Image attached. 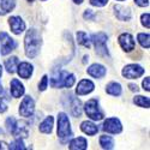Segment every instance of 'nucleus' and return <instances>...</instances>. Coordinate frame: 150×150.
<instances>
[{
    "label": "nucleus",
    "instance_id": "f257e3e1",
    "mask_svg": "<svg viewBox=\"0 0 150 150\" xmlns=\"http://www.w3.org/2000/svg\"><path fill=\"white\" fill-rule=\"evenodd\" d=\"M42 45L41 36L36 29H29L27 31L25 39H24V47H25V54L28 58H35L40 52Z\"/></svg>",
    "mask_w": 150,
    "mask_h": 150
},
{
    "label": "nucleus",
    "instance_id": "f03ea898",
    "mask_svg": "<svg viewBox=\"0 0 150 150\" xmlns=\"http://www.w3.org/2000/svg\"><path fill=\"white\" fill-rule=\"evenodd\" d=\"M76 82V77L67 71H58L51 78V85L53 88H71Z\"/></svg>",
    "mask_w": 150,
    "mask_h": 150
},
{
    "label": "nucleus",
    "instance_id": "7ed1b4c3",
    "mask_svg": "<svg viewBox=\"0 0 150 150\" xmlns=\"http://www.w3.org/2000/svg\"><path fill=\"white\" fill-rule=\"evenodd\" d=\"M58 136L62 143H65L72 136L70 120L65 113H59L58 115Z\"/></svg>",
    "mask_w": 150,
    "mask_h": 150
},
{
    "label": "nucleus",
    "instance_id": "20e7f679",
    "mask_svg": "<svg viewBox=\"0 0 150 150\" xmlns=\"http://www.w3.org/2000/svg\"><path fill=\"white\" fill-rule=\"evenodd\" d=\"M84 110H85V114L93 120L98 121V120L103 119V112L101 110V108H100L98 101L96 98H91L88 102H85Z\"/></svg>",
    "mask_w": 150,
    "mask_h": 150
},
{
    "label": "nucleus",
    "instance_id": "39448f33",
    "mask_svg": "<svg viewBox=\"0 0 150 150\" xmlns=\"http://www.w3.org/2000/svg\"><path fill=\"white\" fill-rule=\"evenodd\" d=\"M107 40H108V37L105 33H97L91 36V42L94 43V46L96 48L97 54L105 55V57H107L109 54L108 48H107Z\"/></svg>",
    "mask_w": 150,
    "mask_h": 150
},
{
    "label": "nucleus",
    "instance_id": "423d86ee",
    "mask_svg": "<svg viewBox=\"0 0 150 150\" xmlns=\"http://www.w3.org/2000/svg\"><path fill=\"white\" fill-rule=\"evenodd\" d=\"M17 47L16 41L8 36V34L1 31L0 33V51H1L3 55H6L11 53L12 51H15Z\"/></svg>",
    "mask_w": 150,
    "mask_h": 150
},
{
    "label": "nucleus",
    "instance_id": "0eeeda50",
    "mask_svg": "<svg viewBox=\"0 0 150 150\" xmlns=\"http://www.w3.org/2000/svg\"><path fill=\"white\" fill-rule=\"evenodd\" d=\"M144 73V69L137 64H130L122 69V76L127 79H137Z\"/></svg>",
    "mask_w": 150,
    "mask_h": 150
},
{
    "label": "nucleus",
    "instance_id": "6e6552de",
    "mask_svg": "<svg viewBox=\"0 0 150 150\" xmlns=\"http://www.w3.org/2000/svg\"><path fill=\"white\" fill-rule=\"evenodd\" d=\"M34 110H35V102L31 96H25L23 98V101L21 102L19 106V114L22 117H25L29 118L34 114Z\"/></svg>",
    "mask_w": 150,
    "mask_h": 150
},
{
    "label": "nucleus",
    "instance_id": "1a4fd4ad",
    "mask_svg": "<svg viewBox=\"0 0 150 150\" xmlns=\"http://www.w3.org/2000/svg\"><path fill=\"white\" fill-rule=\"evenodd\" d=\"M103 131L108 132V133H120L122 131V126L119 119L117 118H108L105 122H103Z\"/></svg>",
    "mask_w": 150,
    "mask_h": 150
},
{
    "label": "nucleus",
    "instance_id": "9d476101",
    "mask_svg": "<svg viewBox=\"0 0 150 150\" xmlns=\"http://www.w3.org/2000/svg\"><path fill=\"white\" fill-rule=\"evenodd\" d=\"M119 45L121 46V48L125 52H131L132 49H134L136 42L133 40V36L131 34L124 33L119 36Z\"/></svg>",
    "mask_w": 150,
    "mask_h": 150
},
{
    "label": "nucleus",
    "instance_id": "9b49d317",
    "mask_svg": "<svg viewBox=\"0 0 150 150\" xmlns=\"http://www.w3.org/2000/svg\"><path fill=\"white\" fill-rule=\"evenodd\" d=\"M8 24H10V28H11L12 33L16 34V35H19L21 33H23L25 30V23H24V21L18 16L10 17Z\"/></svg>",
    "mask_w": 150,
    "mask_h": 150
},
{
    "label": "nucleus",
    "instance_id": "f8f14e48",
    "mask_svg": "<svg viewBox=\"0 0 150 150\" xmlns=\"http://www.w3.org/2000/svg\"><path fill=\"white\" fill-rule=\"evenodd\" d=\"M95 88V85L89 79H82L78 85H77V89H76V94L77 95H86V94H90Z\"/></svg>",
    "mask_w": 150,
    "mask_h": 150
},
{
    "label": "nucleus",
    "instance_id": "ddd939ff",
    "mask_svg": "<svg viewBox=\"0 0 150 150\" xmlns=\"http://www.w3.org/2000/svg\"><path fill=\"white\" fill-rule=\"evenodd\" d=\"M86 72H88L89 76H91L94 78H102L106 76L107 70L105 66L100 65V64H93L90 67H88Z\"/></svg>",
    "mask_w": 150,
    "mask_h": 150
},
{
    "label": "nucleus",
    "instance_id": "4468645a",
    "mask_svg": "<svg viewBox=\"0 0 150 150\" xmlns=\"http://www.w3.org/2000/svg\"><path fill=\"white\" fill-rule=\"evenodd\" d=\"M19 74V77L24 78V79H28L30 78V76L33 74V65H30L29 62H21V64H18L17 66V70H16Z\"/></svg>",
    "mask_w": 150,
    "mask_h": 150
},
{
    "label": "nucleus",
    "instance_id": "2eb2a0df",
    "mask_svg": "<svg viewBox=\"0 0 150 150\" xmlns=\"http://www.w3.org/2000/svg\"><path fill=\"white\" fill-rule=\"evenodd\" d=\"M10 90H11V95L12 96L18 98V97H21L24 94V85L18 79L15 78V79L11 81V88H10Z\"/></svg>",
    "mask_w": 150,
    "mask_h": 150
},
{
    "label": "nucleus",
    "instance_id": "dca6fc26",
    "mask_svg": "<svg viewBox=\"0 0 150 150\" xmlns=\"http://www.w3.org/2000/svg\"><path fill=\"white\" fill-rule=\"evenodd\" d=\"M114 11H115V16L118 19H120V21H130L131 19V11L129 8L120 6V5H115Z\"/></svg>",
    "mask_w": 150,
    "mask_h": 150
},
{
    "label": "nucleus",
    "instance_id": "f3484780",
    "mask_svg": "<svg viewBox=\"0 0 150 150\" xmlns=\"http://www.w3.org/2000/svg\"><path fill=\"white\" fill-rule=\"evenodd\" d=\"M69 148L71 150H84L88 148V142L84 137H78V138H74L70 142Z\"/></svg>",
    "mask_w": 150,
    "mask_h": 150
},
{
    "label": "nucleus",
    "instance_id": "a211bd4d",
    "mask_svg": "<svg viewBox=\"0 0 150 150\" xmlns=\"http://www.w3.org/2000/svg\"><path fill=\"white\" fill-rule=\"evenodd\" d=\"M16 6V0H0V16L12 11Z\"/></svg>",
    "mask_w": 150,
    "mask_h": 150
},
{
    "label": "nucleus",
    "instance_id": "6ab92c4d",
    "mask_svg": "<svg viewBox=\"0 0 150 150\" xmlns=\"http://www.w3.org/2000/svg\"><path fill=\"white\" fill-rule=\"evenodd\" d=\"M81 130L86 133V134H89V136H94L97 133L98 131V127L96 126V125L91 121H83L82 125H81Z\"/></svg>",
    "mask_w": 150,
    "mask_h": 150
},
{
    "label": "nucleus",
    "instance_id": "aec40b11",
    "mask_svg": "<svg viewBox=\"0 0 150 150\" xmlns=\"http://www.w3.org/2000/svg\"><path fill=\"white\" fill-rule=\"evenodd\" d=\"M53 122H54V119L53 117H47L41 124H40V131L42 133H51L52 130H53Z\"/></svg>",
    "mask_w": 150,
    "mask_h": 150
},
{
    "label": "nucleus",
    "instance_id": "412c9836",
    "mask_svg": "<svg viewBox=\"0 0 150 150\" xmlns=\"http://www.w3.org/2000/svg\"><path fill=\"white\" fill-rule=\"evenodd\" d=\"M19 64L17 57H11L5 61V69L8 73H15L17 70V66Z\"/></svg>",
    "mask_w": 150,
    "mask_h": 150
},
{
    "label": "nucleus",
    "instance_id": "4be33fe9",
    "mask_svg": "<svg viewBox=\"0 0 150 150\" xmlns=\"http://www.w3.org/2000/svg\"><path fill=\"white\" fill-rule=\"evenodd\" d=\"M106 91L112 96H119L121 94V85L117 82H110L106 86Z\"/></svg>",
    "mask_w": 150,
    "mask_h": 150
},
{
    "label": "nucleus",
    "instance_id": "5701e85b",
    "mask_svg": "<svg viewBox=\"0 0 150 150\" xmlns=\"http://www.w3.org/2000/svg\"><path fill=\"white\" fill-rule=\"evenodd\" d=\"M77 42L82 46H84L85 48H90L91 47V40L88 37L85 33L83 31H78L77 33Z\"/></svg>",
    "mask_w": 150,
    "mask_h": 150
},
{
    "label": "nucleus",
    "instance_id": "b1692460",
    "mask_svg": "<svg viewBox=\"0 0 150 150\" xmlns=\"http://www.w3.org/2000/svg\"><path fill=\"white\" fill-rule=\"evenodd\" d=\"M100 145L102 149H113L114 141L110 136H101L100 137Z\"/></svg>",
    "mask_w": 150,
    "mask_h": 150
},
{
    "label": "nucleus",
    "instance_id": "393cba45",
    "mask_svg": "<svg viewBox=\"0 0 150 150\" xmlns=\"http://www.w3.org/2000/svg\"><path fill=\"white\" fill-rule=\"evenodd\" d=\"M71 109H72V114L74 117H81L82 114V103L78 98H73L72 100V105H71Z\"/></svg>",
    "mask_w": 150,
    "mask_h": 150
},
{
    "label": "nucleus",
    "instance_id": "a878e982",
    "mask_svg": "<svg viewBox=\"0 0 150 150\" xmlns=\"http://www.w3.org/2000/svg\"><path fill=\"white\" fill-rule=\"evenodd\" d=\"M133 102L139 106V107H143V108H149V97H145V96H136L133 98Z\"/></svg>",
    "mask_w": 150,
    "mask_h": 150
},
{
    "label": "nucleus",
    "instance_id": "bb28decb",
    "mask_svg": "<svg viewBox=\"0 0 150 150\" xmlns=\"http://www.w3.org/2000/svg\"><path fill=\"white\" fill-rule=\"evenodd\" d=\"M137 39H138V42L141 43V46L143 48L148 49L150 47V36H149V34H138Z\"/></svg>",
    "mask_w": 150,
    "mask_h": 150
},
{
    "label": "nucleus",
    "instance_id": "cd10ccee",
    "mask_svg": "<svg viewBox=\"0 0 150 150\" xmlns=\"http://www.w3.org/2000/svg\"><path fill=\"white\" fill-rule=\"evenodd\" d=\"M8 149H12V150H19V149H22V150H24V149H25V146H24L23 141L21 138H18V139H16L15 142H12L10 144Z\"/></svg>",
    "mask_w": 150,
    "mask_h": 150
},
{
    "label": "nucleus",
    "instance_id": "c85d7f7f",
    "mask_svg": "<svg viewBox=\"0 0 150 150\" xmlns=\"http://www.w3.org/2000/svg\"><path fill=\"white\" fill-rule=\"evenodd\" d=\"M16 125H17V120H16L15 118L10 117V118L6 119V129H7L8 132H11V133L13 132V130H15V127H16Z\"/></svg>",
    "mask_w": 150,
    "mask_h": 150
},
{
    "label": "nucleus",
    "instance_id": "c756f323",
    "mask_svg": "<svg viewBox=\"0 0 150 150\" xmlns=\"http://www.w3.org/2000/svg\"><path fill=\"white\" fill-rule=\"evenodd\" d=\"M47 86H48V76H46V74H45V76L42 77V81L39 84V89L41 91H45L47 89Z\"/></svg>",
    "mask_w": 150,
    "mask_h": 150
},
{
    "label": "nucleus",
    "instance_id": "7c9ffc66",
    "mask_svg": "<svg viewBox=\"0 0 150 150\" xmlns=\"http://www.w3.org/2000/svg\"><path fill=\"white\" fill-rule=\"evenodd\" d=\"M107 3H108V0H90V4L96 7H102L107 5Z\"/></svg>",
    "mask_w": 150,
    "mask_h": 150
},
{
    "label": "nucleus",
    "instance_id": "2f4dec72",
    "mask_svg": "<svg viewBox=\"0 0 150 150\" xmlns=\"http://www.w3.org/2000/svg\"><path fill=\"white\" fill-rule=\"evenodd\" d=\"M141 19H142V24H143L145 28H150V22H149V19H150V15H149V13H144V15H142Z\"/></svg>",
    "mask_w": 150,
    "mask_h": 150
},
{
    "label": "nucleus",
    "instance_id": "473e14b6",
    "mask_svg": "<svg viewBox=\"0 0 150 150\" xmlns=\"http://www.w3.org/2000/svg\"><path fill=\"white\" fill-rule=\"evenodd\" d=\"M84 18L85 19H94V17H95V15L93 13V11L91 10H86L85 12H84Z\"/></svg>",
    "mask_w": 150,
    "mask_h": 150
},
{
    "label": "nucleus",
    "instance_id": "72a5a7b5",
    "mask_svg": "<svg viewBox=\"0 0 150 150\" xmlns=\"http://www.w3.org/2000/svg\"><path fill=\"white\" fill-rule=\"evenodd\" d=\"M134 3L141 7H145L149 5V0H134Z\"/></svg>",
    "mask_w": 150,
    "mask_h": 150
},
{
    "label": "nucleus",
    "instance_id": "f704fd0d",
    "mask_svg": "<svg viewBox=\"0 0 150 150\" xmlns=\"http://www.w3.org/2000/svg\"><path fill=\"white\" fill-rule=\"evenodd\" d=\"M7 110V105L4 102V100L0 98V113H4Z\"/></svg>",
    "mask_w": 150,
    "mask_h": 150
},
{
    "label": "nucleus",
    "instance_id": "c9c22d12",
    "mask_svg": "<svg viewBox=\"0 0 150 150\" xmlns=\"http://www.w3.org/2000/svg\"><path fill=\"white\" fill-rule=\"evenodd\" d=\"M149 82H150L149 77H146V78L143 81V89H144V90H146V91H149V90H150V84H149Z\"/></svg>",
    "mask_w": 150,
    "mask_h": 150
},
{
    "label": "nucleus",
    "instance_id": "e433bc0d",
    "mask_svg": "<svg viewBox=\"0 0 150 150\" xmlns=\"http://www.w3.org/2000/svg\"><path fill=\"white\" fill-rule=\"evenodd\" d=\"M129 86H130V89H131L132 91H136V93L138 91V86H137V85H134V84H130Z\"/></svg>",
    "mask_w": 150,
    "mask_h": 150
},
{
    "label": "nucleus",
    "instance_id": "4c0bfd02",
    "mask_svg": "<svg viewBox=\"0 0 150 150\" xmlns=\"http://www.w3.org/2000/svg\"><path fill=\"white\" fill-rule=\"evenodd\" d=\"M6 144L5 143H1V142H0V149H7L8 146H5Z\"/></svg>",
    "mask_w": 150,
    "mask_h": 150
},
{
    "label": "nucleus",
    "instance_id": "58836bf2",
    "mask_svg": "<svg viewBox=\"0 0 150 150\" xmlns=\"http://www.w3.org/2000/svg\"><path fill=\"white\" fill-rule=\"evenodd\" d=\"M73 3H74V4H82L83 0H73Z\"/></svg>",
    "mask_w": 150,
    "mask_h": 150
},
{
    "label": "nucleus",
    "instance_id": "ea45409f",
    "mask_svg": "<svg viewBox=\"0 0 150 150\" xmlns=\"http://www.w3.org/2000/svg\"><path fill=\"white\" fill-rule=\"evenodd\" d=\"M1 74H3V67H1V65H0V77H1Z\"/></svg>",
    "mask_w": 150,
    "mask_h": 150
},
{
    "label": "nucleus",
    "instance_id": "a19ab883",
    "mask_svg": "<svg viewBox=\"0 0 150 150\" xmlns=\"http://www.w3.org/2000/svg\"><path fill=\"white\" fill-rule=\"evenodd\" d=\"M3 93V86H1V84H0V94Z\"/></svg>",
    "mask_w": 150,
    "mask_h": 150
},
{
    "label": "nucleus",
    "instance_id": "79ce46f5",
    "mask_svg": "<svg viewBox=\"0 0 150 150\" xmlns=\"http://www.w3.org/2000/svg\"><path fill=\"white\" fill-rule=\"evenodd\" d=\"M0 133H3V130L1 129H0Z\"/></svg>",
    "mask_w": 150,
    "mask_h": 150
},
{
    "label": "nucleus",
    "instance_id": "37998d69",
    "mask_svg": "<svg viewBox=\"0 0 150 150\" xmlns=\"http://www.w3.org/2000/svg\"><path fill=\"white\" fill-rule=\"evenodd\" d=\"M28 1H34V0H28Z\"/></svg>",
    "mask_w": 150,
    "mask_h": 150
},
{
    "label": "nucleus",
    "instance_id": "c03bdc74",
    "mask_svg": "<svg viewBox=\"0 0 150 150\" xmlns=\"http://www.w3.org/2000/svg\"><path fill=\"white\" fill-rule=\"evenodd\" d=\"M119 1H122V0H119Z\"/></svg>",
    "mask_w": 150,
    "mask_h": 150
},
{
    "label": "nucleus",
    "instance_id": "a18cd8bd",
    "mask_svg": "<svg viewBox=\"0 0 150 150\" xmlns=\"http://www.w3.org/2000/svg\"><path fill=\"white\" fill-rule=\"evenodd\" d=\"M42 1H45V0H42Z\"/></svg>",
    "mask_w": 150,
    "mask_h": 150
}]
</instances>
